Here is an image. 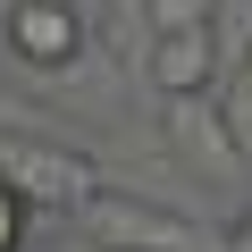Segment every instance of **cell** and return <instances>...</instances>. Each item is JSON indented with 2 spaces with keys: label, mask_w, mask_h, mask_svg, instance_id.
<instances>
[{
  "label": "cell",
  "mask_w": 252,
  "mask_h": 252,
  "mask_svg": "<svg viewBox=\"0 0 252 252\" xmlns=\"http://www.w3.org/2000/svg\"><path fill=\"white\" fill-rule=\"evenodd\" d=\"M0 177H9L34 210L51 219H84V202H101V160L76 152V143H51V135H9L0 143Z\"/></svg>",
  "instance_id": "cell-1"
},
{
  "label": "cell",
  "mask_w": 252,
  "mask_h": 252,
  "mask_svg": "<svg viewBox=\"0 0 252 252\" xmlns=\"http://www.w3.org/2000/svg\"><path fill=\"white\" fill-rule=\"evenodd\" d=\"M84 235L93 252H227V227H202V219H177L143 193H101L84 202Z\"/></svg>",
  "instance_id": "cell-2"
},
{
  "label": "cell",
  "mask_w": 252,
  "mask_h": 252,
  "mask_svg": "<svg viewBox=\"0 0 252 252\" xmlns=\"http://www.w3.org/2000/svg\"><path fill=\"white\" fill-rule=\"evenodd\" d=\"M0 34H9V51H17V67H67L76 51H84V9L76 0H9L0 9Z\"/></svg>",
  "instance_id": "cell-3"
},
{
  "label": "cell",
  "mask_w": 252,
  "mask_h": 252,
  "mask_svg": "<svg viewBox=\"0 0 252 252\" xmlns=\"http://www.w3.org/2000/svg\"><path fill=\"white\" fill-rule=\"evenodd\" d=\"M152 84H160L168 101H202V93H219V26L152 34Z\"/></svg>",
  "instance_id": "cell-4"
},
{
  "label": "cell",
  "mask_w": 252,
  "mask_h": 252,
  "mask_svg": "<svg viewBox=\"0 0 252 252\" xmlns=\"http://www.w3.org/2000/svg\"><path fill=\"white\" fill-rule=\"evenodd\" d=\"M26 227H34V202L0 177V252H26Z\"/></svg>",
  "instance_id": "cell-5"
},
{
  "label": "cell",
  "mask_w": 252,
  "mask_h": 252,
  "mask_svg": "<svg viewBox=\"0 0 252 252\" xmlns=\"http://www.w3.org/2000/svg\"><path fill=\"white\" fill-rule=\"evenodd\" d=\"M177 26H219V0H152V34H177Z\"/></svg>",
  "instance_id": "cell-6"
},
{
  "label": "cell",
  "mask_w": 252,
  "mask_h": 252,
  "mask_svg": "<svg viewBox=\"0 0 252 252\" xmlns=\"http://www.w3.org/2000/svg\"><path fill=\"white\" fill-rule=\"evenodd\" d=\"M227 252H252V202H244V210L227 219Z\"/></svg>",
  "instance_id": "cell-7"
}]
</instances>
